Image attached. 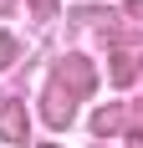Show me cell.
<instances>
[{"label": "cell", "instance_id": "1", "mask_svg": "<svg viewBox=\"0 0 143 148\" xmlns=\"http://www.w3.org/2000/svg\"><path fill=\"white\" fill-rule=\"evenodd\" d=\"M0 133L21 138V112H15V107H5V112H0Z\"/></svg>", "mask_w": 143, "mask_h": 148}]
</instances>
